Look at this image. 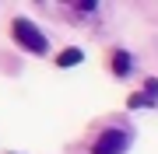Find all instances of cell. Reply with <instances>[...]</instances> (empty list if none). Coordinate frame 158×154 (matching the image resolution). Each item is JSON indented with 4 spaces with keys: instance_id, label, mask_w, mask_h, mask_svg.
<instances>
[{
    "instance_id": "cell-1",
    "label": "cell",
    "mask_w": 158,
    "mask_h": 154,
    "mask_svg": "<svg viewBox=\"0 0 158 154\" xmlns=\"http://www.w3.org/2000/svg\"><path fill=\"white\" fill-rule=\"evenodd\" d=\"M11 32H14V42H18L21 49H28L32 56H42V53L49 49L42 28H39L35 21H28V18H14V21H11Z\"/></svg>"
},
{
    "instance_id": "cell-4",
    "label": "cell",
    "mask_w": 158,
    "mask_h": 154,
    "mask_svg": "<svg viewBox=\"0 0 158 154\" xmlns=\"http://www.w3.org/2000/svg\"><path fill=\"white\" fill-rule=\"evenodd\" d=\"M81 60H85V53H81L77 46H70V49H60V53H56V67H63V70H67V67H77Z\"/></svg>"
},
{
    "instance_id": "cell-5",
    "label": "cell",
    "mask_w": 158,
    "mask_h": 154,
    "mask_svg": "<svg viewBox=\"0 0 158 154\" xmlns=\"http://www.w3.org/2000/svg\"><path fill=\"white\" fill-rule=\"evenodd\" d=\"M127 105H130V109H141V105H151V98L141 91V95H130V102H127Z\"/></svg>"
},
{
    "instance_id": "cell-2",
    "label": "cell",
    "mask_w": 158,
    "mask_h": 154,
    "mask_svg": "<svg viewBox=\"0 0 158 154\" xmlns=\"http://www.w3.org/2000/svg\"><path fill=\"white\" fill-rule=\"evenodd\" d=\"M130 147V130H119V126H113V130L98 133L95 144H91V154H127Z\"/></svg>"
},
{
    "instance_id": "cell-3",
    "label": "cell",
    "mask_w": 158,
    "mask_h": 154,
    "mask_svg": "<svg viewBox=\"0 0 158 154\" xmlns=\"http://www.w3.org/2000/svg\"><path fill=\"white\" fill-rule=\"evenodd\" d=\"M109 67H113L116 77H127L130 70H134V60H130L127 49H113V56H109Z\"/></svg>"
}]
</instances>
